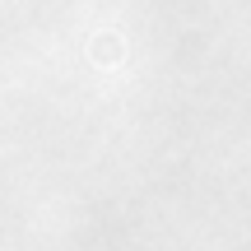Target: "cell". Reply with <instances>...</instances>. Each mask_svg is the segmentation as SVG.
<instances>
[{
	"mask_svg": "<svg viewBox=\"0 0 251 251\" xmlns=\"http://www.w3.org/2000/svg\"><path fill=\"white\" fill-rule=\"evenodd\" d=\"M117 56V42H98V61H112Z\"/></svg>",
	"mask_w": 251,
	"mask_h": 251,
	"instance_id": "1",
	"label": "cell"
}]
</instances>
